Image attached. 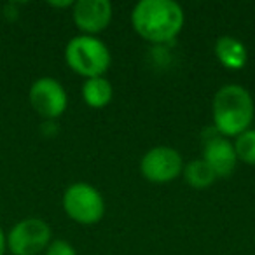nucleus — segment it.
<instances>
[{"instance_id":"obj_1","label":"nucleus","mask_w":255,"mask_h":255,"mask_svg":"<svg viewBox=\"0 0 255 255\" xmlns=\"http://www.w3.org/2000/svg\"><path fill=\"white\" fill-rule=\"evenodd\" d=\"M131 23L149 42H168L180 33L184 11L173 0H140L131 12Z\"/></svg>"},{"instance_id":"obj_2","label":"nucleus","mask_w":255,"mask_h":255,"mask_svg":"<svg viewBox=\"0 0 255 255\" xmlns=\"http://www.w3.org/2000/svg\"><path fill=\"white\" fill-rule=\"evenodd\" d=\"M255 116L252 95L238 84H226L213 96V123L222 136H238L250 129Z\"/></svg>"},{"instance_id":"obj_3","label":"nucleus","mask_w":255,"mask_h":255,"mask_svg":"<svg viewBox=\"0 0 255 255\" xmlns=\"http://www.w3.org/2000/svg\"><path fill=\"white\" fill-rule=\"evenodd\" d=\"M65 60L75 74L86 79L103 77L110 67V51L98 37L77 35L67 44Z\"/></svg>"},{"instance_id":"obj_4","label":"nucleus","mask_w":255,"mask_h":255,"mask_svg":"<svg viewBox=\"0 0 255 255\" xmlns=\"http://www.w3.org/2000/svg\"><path fill=\"white\" fill-rule=\"evenodd\" d=\"M63 208L72 220L84 226L96 224L105 213L103 196L86 182H75L65 191Z\"/></svg>"},{"instance_id":"obj_5","label":"nucleus","mask_w":255,"mask_h":255,"mask_svg":"<svg viewBox=\"0 0 255 255\" xmlns=\"http://www.w3.org/2000/svg\"><path fill=\"white\" fill-rule=\"evenodd\" d=\"M12 255H37L51 243V227L42 219H23L5 236Z\"/></svg>"},{"instance_id":"obj_6","label":"nucleus","mask_w":255,"mask_h":255,"mask_svg":"<svg viewBox=\"0 0 255 255\" xmlns=\"http://www.w3.org/2000/svg\"><path fill=\"white\" fill-rule=\"evenodd\" d=\"M140 171L152 184H168L184 171V161L171 147H154L143 154Z\"/></svg>"},{"instance_id":"obj_7","label":"nucleus","mask_w":255,"mask_h":255,"mask_svg":"<svg viewBox=\"0 0 255 255\" xmlns=\"http://www.w3.org/2000/svg\"><path fill=\"white\" fill-rule=\"evenodd\" d=\"M30 103L39 116L53 121L58 119L67 109V91L53 77H40L32 84L28 93Z\"/></svg>"},{"instance_id":"obj_8","label":"nucleus","mask_w":255,"mask_h":255,"mask_svg":"<svg viewBox=\"0 0 255 255\" xmlns=\"http://www.w3.org/2000/svg\"><path fill=\"white\" fill-rule=\"evenodd\" d=\"M74 23L84 35L100 33L112 19V4L109 0H79L74 2Z\"/></svg>"},{"instance_id":"obj_9","label":"nucleus","mask_w":255,"mask_h":255,"mask_svg":"<svg viewBox=\"0 0 255 255\" xmlns=\"http://www.w3.org/2000/svg\"><path fill=\"white\" fill-rule=\"evenodd\" d=\"M203 161L213 170L215 177H227L234 171L238 163L234 145L222 135H212L205 140Z\"/></svg>"},{"instance_id":"obj_10","label":"nucleus","mask_w":255,"mask_h":255,"mask_svg":"<svg viewBox=\"0 0 255 255\" xmlns=\"http://www.w3.org/2000/svg\"><path fill=\"white\" fill-rule=\"evenodd\" d=\"M215 54L220 63L229 70H240L247 65V47L236 37H220L215 42Z\"/></svg>"},{"instance_id":"obj_11","label":"nucleus","mask_w":255,"mask_h":255,"mask_svg":"<svg viewBox=\"0 0 255 255\" xmlns=\"http://www.w3.org/2000/svg\"><path fill=\"white\" fill-rule=\"evenodd\" d=\"M112 84L105 77L86 79L84 86H82V98L93 109H102V107L109 105L110 100H112Z\"/></svg>"},{"instance_id":"obj_12","label":"nucleus","mask_w":255,"mask_h":255,"mask_svg":"<svg viewBox=\"0 0 255 255\" xmlns=\"http://www.w3.org/2000/svg\"><path fill=\"white\" fill-rule=\"evenodd\" d=\"M184 177L191 187L194 189H206L215 182V173L203 159H194L184 166Z\"/></svg>"},{"instance_id":"obj_13","label":"nucleus","mask_w":255,"mask_h":255,"mask_svg":"<svg viewBox=\"0 0 255 255\" xmlns=\"http://www.w3.org/2000/svg\"><path fill=\"white\" fill-rule=\"evenodd\" d=\"M233 145L238 159L255 166V129H247L241 135H238Z\"/></svg>"},{"instance_id":"obj_14","label":"nucleus","mask_w":255,"mask_h":255,"mask_svg":"<svg viewBox=\"0 0 255 255\" xmlns=\"http://www.w3.org/2000/svg\"><path fill=\"white\" fill-rule=\"evenodd\" d=\"M46 255H77L75 248L65 240H54L46 248Z\"/></svg>"},{"instance_id":"obj_15","label":"nucleus","mask_w":255,"mask_h":255,"mask_svg":"<svg viewBox=\"0 0 255 255\" xmlns=\"http://www.w3.org/2000/svg\"><path fill=\"white\" fill-rule=\"evenodd\" d=\"M5 248H7V241H5V234H4V231L0 229V255H4Z\"/></svg>"},{"instance_id":"obj_16","label":"nucleus","mask_w":255,"mask_h":255,"mask_svg":"<svg viewBox=\"0 0 255 255\" xmlns=\"http://www.w3.org/2000/svg\"><path fill=\"white\" fill-rule=\"evenodd\" d=\"M51 5H54V7H70V5H74V2H49Z\"/></svg>"}]
</instances>
